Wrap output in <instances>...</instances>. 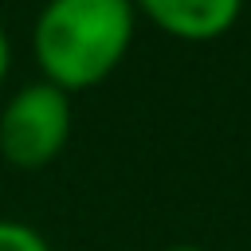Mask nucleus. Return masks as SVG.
<instances>
[{"mask_svg": "<svg viewBox=\"0 0 251 251\" xmlns=\"http://www.w3.org/2000/svg\"><path fill=\"white\" fill-rule=\"evenodd\" d=\"M133 31V0H47L31 24V59L43 82L78 94L122 67Z\"/></svg>", "mask_w": 251, "mask_h": 251, "instance_id": "nucleus-1", "label": "nucleus"}, {"mask_svg": "<svg viewBox=\"0 0 251 251\" xmlns=\"http://www.w3.org/2000/svg\"><path fill=\"white\" fill-rule=\"evenodd\" d=\"M71 94L51 82L20 86L0 110V157L12 169H47L71 141Z\"/></svg>", "mask_w": 251, "mask_h": 251, "instance_id": "nucleus-2", "label": "nucleus"}, {"mask_svg": "<svg viewBox=\"0 0 251 251\" xmlns=\"http://www.w3.org/2000/svg\"><path fill=\"white\" fill-rule=\"evenodd\" d=\"M133 8L180 43H212L235 27L243 0H133Z\"/></svg>", "mask_w": 251, "mask_h": 251, "instance_id": "nucleus-3", "label": "nucleus"}, {"mask_svg": "<svg viewBox=\"0 0 251 251\" xmlns=\"http://www.w3.org/2000/svg\"><path fill=\"white\" fill-rule=\"evenodd\" d=\"M0 251H55L47 235L24 220H0Z\"/></svg>", "mask_w": 251, "mask_h": 251, "instance_id": "nucleus-4", "label": "nucleus"}, {"mask_svg": "<svg viewBox=\"0 0 251 251\" xmlns=\"http://www.w3.org/2000/svg\"><path fill=\"white\" fill-rule=\"evenodd\" d=\"M8 71H12V39H8V31L0 27V86L8 82Z\"/></svg>", "mask_w": 251, "mask_h": 251, "instance_id": "nucleus-5", "label": "nucleus"}, {"mask_svg": "<svg viewBox=\"0 0 251 251\" xmlns=\"http://www.w3.org/2000/svg\"><path fill=\"white\" fill-rule=\"evenodd\" d=\"M165 251H204V247H196V243H173V247H165Z\"/></svg>", "mask_w": 251, "mask_h": 251, "instance_id": "nucleus-6", "label": "nucleus"}]
</instances>
